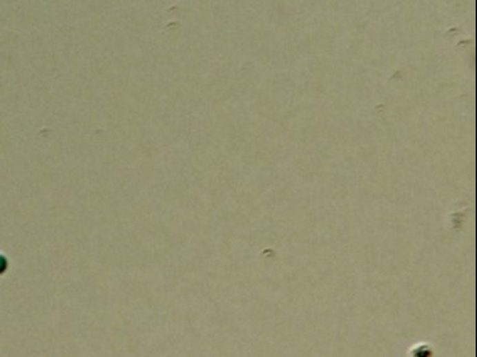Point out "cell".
<instances>
[{
	"label": "cell",
	"mask_w": 477,
	"mask_h": 357,
	"mask_svg": "<svg viewBox=\"0 0 477 357\" xmlns=\"http://www.w3.org/2000/svg\"><path fill=\"white\" fill-rule=\"evenodd\" d=\"M8 269V260L4 255H0V275L7 271Z\"/></svg>",
	"instance_id": "1"
}]
</instances>
